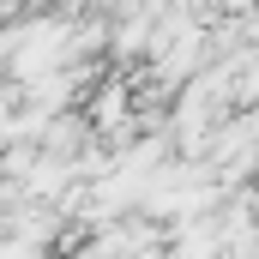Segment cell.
<instances>
[{"mask_svg":"<svg viewBox=\"0 0 259 259\" xmlns=\"http://www.w3.org/2000/svg\"><path fill=\"white\" fill-rule=\"evenodd\" d=\"M247 205H253V223H259V187H247Z\"/></svg>","mask_w":259,"mask_h":259,"instance_id":"obj_1","label":"cell"}]
</instances>
